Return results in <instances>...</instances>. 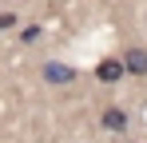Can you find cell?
I'll use <instances>...</instances> for the list:
<instances>
[{
  "mask_svg": "<svg viewBox=\"0 0 147 143\" xmlns=\"http://www.w3.org/2000/svg\"><path fill=\"white\" fill-rule=\"evenodd\" d=\"M123 68L131 72V76H147V48H131L123 56Z\"/></svg>",
  "mask_w": 147,
  "mask_h": 143,
  "instance_id": "obj_1",
  "label": "cell"
},
{
  "mask_svg": "<svg viewBox=\"0 0 147 143\" xmlns=\"http://www.w3.org/2000/svg\"><path fill=\"white\" fill-rule=\"evenodd\" d=\"M44 80H48V84H72L76 72L64 68V64H48V68H44Z\"/></svg>",
  "mask_w": 147,
  "mask_h": 143,
  "instance_id": "obj_3",
  "label": "cell"
},
{
  "mask_svg": "<svg viewBox=\"0 0 147 143\" xmlns=\"http://www.w3.org/2000/svg\"><path fill=\"white\" fill-rule=\"evenodd\" d=\"M12 24H16V16H12V12H0V32H4V28H12Z\"/></svg>",
  "mask_w": 147,
  "mask_h": 143,
  "instance_id": "obj_5",
  "label": "cell"
},
{
  "mask_svg": "<svg viewBox=\"0 0 147 143\" xmlns=\"http://www.w3.org/2000/svg\"><path fill=\"white\" fill-rule=\"evenodd\" d=\"M103 127H111V131H123V127H127V115H123L119 107H107V111H103Z\"/></svg>",
  "mask_w": 147,
  "mask_h": 143,
  "instance_id": "obj_4",
  "label": "cell"
},
{
  "mask_svg": "<svg viewBox=\"0 0 147 143\" xmlns=\"http://www.w3.org/2000/svg\"><path fill=\"white\" fill-rule=\"evenodd\" d=\"M123 72H127V68H123V60H103V64L96 68V76L103 80V84H115V80H119Z\"/></svg>",
  "mask_w": 147,
  "mask_h": 143,
  "instance_id": "obj_2",
  "label": "cell"
}]
</instances>
